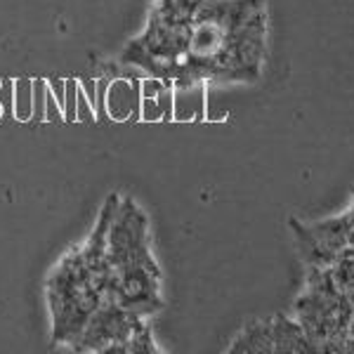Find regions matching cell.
Returning <instances> with one entry per match:
<instances>
[{
    "label": "cell",
    "instance_id": "cell-1",
    "mask_svg": "<svg viewBox=\"0 0 354 354\" xmlns=\"http://www.w3.org/2000/svg\"><path fill=\"white\" fill-rule=\"evenodd\" d=\"M265 53V0H201L173 90L201 83L258 81Z\"/></svg>",
    "mask_w": 354,
    "mask_h": 354
},
{
    "label": "cell",
    "instance_id": "cell-2",
    "mask_svg": "<svg viewBox=\"0 0 354 354\" xmlns=\"http://www.w3.org/2000/svg\"><path fill=\"white\" fill-rule=\"evenodd\" d=\"M118 196L111 194L88 241L62 258L48 279V305L53 317V342L68 345L78 340L85 324L109 293V260L106 234Z\"/></svg>",
    "mask_w": 354,
    "mask_h": 354
},
{
    "label": "cell",
    "instance_id": "cell-3",
    "mask_svg": "<svg viewBox=\"0 0 354 354\" xmlns=\"http://www.w3.org/2000/svg\"><path fill=\"white\" fill-rule=\"evenodd\" d=\"M106 302H116L118 307L145 319L161 310V272L151 255L149 222L133 198L118 196L116 201L106 234Z\"/></svg>",
    "mask_w": 354,
    "mask_h": 354
},
{
    "label": "cell",
    "instance_id": "cell-4",
    "mask_svg": "<svg viewBox=\"0 0 354 354\" xmlns=\"http://www.w3.org/2000/svg\"><path fill=\"white\" fill-rule=\"evenodd\" d=\"M314 350L300 324L286 317L250 324L230 345V352H310Z\"/></svg>",
    "mask_w": 354,
    "mask_h": 354
},
{
    "label": "cell",
    "instance_id": "cell-5",
    "mask_svg": "<svg viewBox=\"0 0 354 354\" xmlns=\"http://www.w3.org/2000/svg\"><path fill=\"white\" fill-rule=\"evenodd\" d=\"M106 106H109V113L116 121H128L130 116L140 118L142 116V97H140V85L130 83V81H113L109 88H106V97H104Z\"/></svg>",
    "mask_w": 354,
    "mask_h": 354
},
{
    "label": "cell",
    "instance_id": "cell-6",
    "mask_svg": "<svg viewBox=\"0 0 354 354\" xmlns=\"http://www.w3.org/2000/svg\"><path fill=\"white\" fill-rule=\"evenodd\" d=\"M15 116L19 121L33 118V81L15 83Z\"/></svg>",
    "mask_w": 354,
    "mask_h": 354
},
{
    "label": "cell",
    "instance_id": "cell-7",
    "mask_svg": "<svg viewBox=\"0 0 354 354\" xmlns=\"http://www.w3.org/2000/svg\"><path fill=\"white\" fill-rule=\"evenodd\" d=\"M95 116V104L88 100L83 85H78V102H76V118L78 121H93Z\"/></svg>",
    "mask_w": 354,
    "mask_h": 354
},
{
    "label": "cell",
    "instance_id": "cell-8",
    "mask_svg": "<svg viewBox=\"0 0 354 354\" xmlns=\"http://www.w3.org/2000/svg\"><path fill=\"white\" fill-rule=\"evenodd\" d=\"M0 93H3V83H0Z\"/></svg>",
    "mask_w": 354,
    "mask_h": 354
},
{
    "label": "cell",
    "instance_id": "cell-9",
    "mask_svg": "<svg viewBox=\"0 0 354 354\" xmlns=\"http://www.w3.org/2000/svg\"><path fill=\"white\" fill-rule=\"evenodd\" d=\"M0 116H3V106H0Z\"/></svg>",
    "mask_w": 354,
    "mask_h": 354
}]
</instances>
